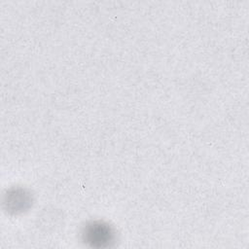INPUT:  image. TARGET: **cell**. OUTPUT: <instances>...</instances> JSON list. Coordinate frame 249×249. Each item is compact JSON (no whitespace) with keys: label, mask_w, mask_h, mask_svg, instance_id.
Instances as JSON below:
<instances>
[{"label":"cell","mask_w":249,"mask_h":249,"mask_svg":"<svg viewBox=\"0 0 249 249\" xmlns=\"http://www.w3.org/2000/svg\"><path fill=\"white\" fill-rule=\"evenodd\" d=\"M85 236L89 242L102 246L104 243L110 242L113 238V232L107 224L91 223L85 229Z\"/></svg>","instance_id":"1"}]
</instances>
